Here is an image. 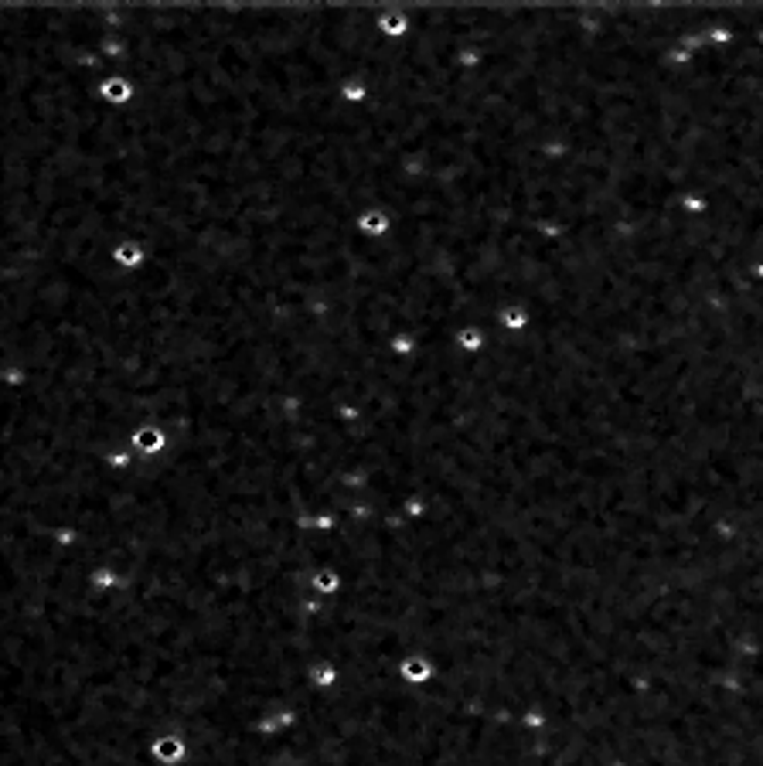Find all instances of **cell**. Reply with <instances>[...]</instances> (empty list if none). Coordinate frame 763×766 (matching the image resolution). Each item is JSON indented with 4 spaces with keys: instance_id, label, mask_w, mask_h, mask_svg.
<instances>
[{
    "instance_id": "6da1fadb",
    "label": "cell",
    "mask_w": 763,
    "mask_h": 766,
    "mask_svg": "<svg viewBox=\"0 0 763 766\" xmlns=\"http://www.w3.org/2000/svg\"><path fill=\"white\" fill-rule=\"evenodd\" d=\"M95 96L103 99V102H110V106H130L136 99V86H134V78H127V76H110V78H103L99 86H95Z\"/></svg>"
},
{
    "instance_id": "7a4b0ae2",
    "label": "cell",
    "mask_w": 763,
    "mask_h": 766,
    "mask_svg": "<svg viewBox=\"0 0 763 766\" xmlns=\"http://www.w3.org/2000/svg\"><path fill=\"white\" fill-rule=\"evenodd\" d=\"M110 259H113V266L119 273H136V269L144 266V259H147V246L136 242V239H123V242H116L113 249H110Z\"/></svg>"
},
{
    "instance_id": "3957f363",
    "label": "cell",
    "mask_w": 763,
    "mask_h": 766,
    "mask_svg": "<svg viewBox=\"0 0 763 766\" xmlns=\"http://www.w3.org/2000/svg\"><path fill=\"white\" fill-rule=\"evenodd\" d=\"M136 446L144 450V453H157V450H164V433H157V429H136Z\"/></svg>"
},
{
    "instance_id": "277c9868",
    "label": "cell",
    "mask_w": 763,
    "mask_h": 766,
    "mask_svg": "<svg viewBox=\"0 0 763 766\" xmlns=\"http://www.w3.org/2000/svg\"><path fill=\"white\" fill-rule=\"evenodd\" d=\"M385 225H389V218H385V215H379V211H372V215H365V218H362V229L365 232H385Z\"/></svg>"
},
{
    "instance_id": "5b68a950",
    "label": "cell",
    "mask_w": 763,
    "mask_h": 766,
    "mask_svg": "<svg viewBox=\"0 0 763 766\" xmlns=\"http://www.w3.org/2000/svg\"><path fill=\"white\" fill-rule=\"evenodd\" d=\"M157 756H168V760H174V756H181V743L177 739H168V743H157Z\"/></svg>"
},
{
    "instance_id": "8992f818",
    "label": "cell",
    "mask_w": 763,
    "mask_h": 766,
    "mask_svg": "<svg viewBox=\"0 0 763 766\" xmlns=\"http://www.w3.org/2000/svg\"><path fill=\"white\" fill-rule=\"evenodd\" d=\"M95 583H99V586H113L116 579H113V573H95Z\"/></svg>"
}]
</instances>
